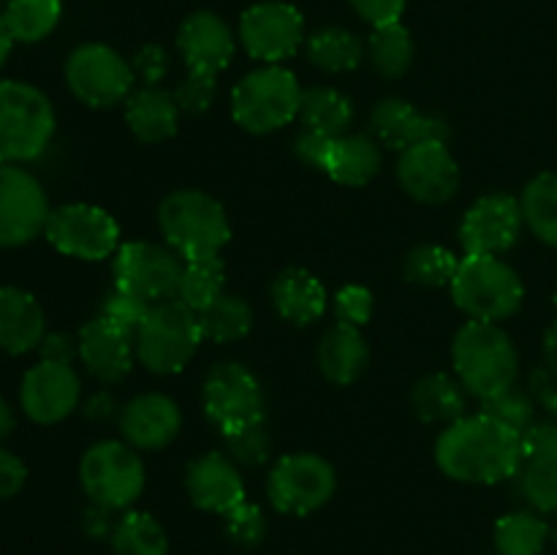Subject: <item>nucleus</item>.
I'll list each match as a JSON object with an SVG mask.
<instances>
[{
    "label": "nucleus",
    "mask_w": 557,
    "mask_h": 555,
    "mask_svg": "<svg viewBox=\"0 0 557 555\" xmlns=\"http://www.w3.org/2000/svg\"><path fill=\"white\" fill-rule=\"evenodd\" d=\"M221 294H226V264L218 256H212V259L185 261L183 278H180L177 286L180 303L188 305L196 313H201Z\"/></svg>",
    "instance_id": "obj_38"
},
{
    "label": "nucleus",
    "mask_w": 557,
    "mask_h": 555,
    "mask_svg": "<svg viewBox=\"0 0 557 555\" xmlns=\"http://www.w3.org/2000/svg\"><path fill=\"white\" fill-rule=\"evenodd\" d=\"M47 190L22 163H0V248H22L41 237L49 221Z\"/></svg>",
    "instance_id": "obj_14"
},
{
    "label": "nucleus",
    "mask_w": 557,
    "mask_h": 555,
    "mask_svg": "<svg viewBox=\"0 0 557 555\" xmlns=\"http://www.w3.org/2000/svg\"><path fill=\"white\" fill-rule=\"evenodd\" d=\"M120 408L123 406H117V400H114L107 390H101L96 392V395L87 397L85 417L92 419V422H109V419L120 417Z\"/></svg>",
    "instance_id": "obj_54"
},
{
    "label": "nucleus",
    "mask_w": 557,
    "mask_h": 555,
    "mask_svg": "<svg viewBox=\"0 0 557 555\" xmlns=\"http://www.w3.org/2000/svg\"><path fill=\"white\" fill-rule=\"evenodd\" d=\"M114 555H169V533L150 511L125 509L112 528Z\"/></svg>",
    "instance_id": "obj_32"
},
{
    "label": "nucleus",
    "mask_w": 557,
    "mask_h": 555,
    "mask_svg": "<svg viewBox=\"0 0 557 555\" xmlns=\"http://www.w3.org/2000/svg\"><path fill=\"white\" fill-rule=\"evenodd\" d=\"M544 368L557 379V321L544 332Z\"/></svg>",
    "instance_id": "obj_55"
},
{
    "label": "nucleus",
    "mask_w": 557,
    "mask_h": 555,
    "mask_svg": "<svg viewBox=\"0 0 557 555\" xmlns=\"http://www.w3.org/2000/svg\"><path fill=\"white\" fill-rule=\"evenodd\" d=\"M337 473L330 460L315 452H292L272 466L267 477V495L281 515L308 517L332 501Z\"/></svg>",
    "instance_id": "obj_9"
},
{
    "label": "nucleus",
    "mask_w": 557,
    "mask_h": 555,
    "mask_svg": "<svg viewBox=\"0 0 557 555\" xmlns=\"http://www.w3.org/2000/svg\"><path fill=\"white\" fill-rule=\"evenodd\" d=\"M114 522L117 520H112V509H107V506H98V504H90V509H87L85 517H82V528H85L87 536H92V539L112 536Z\"/></svg>",
    "instance_id": "obj_53"
},
{
    "label": "nucleus",
    "mask_w": 557,
    "mask_h": 555,
    "mask_svg": "<svg viewBox=\"0 0 557 555\" xmlns=\"http://www.w3.org/2000/svg\"><path fill=\"white\" fill-rule=\"evenodd\" d=\"M47 316L41 303L20 286H0V351L20 354L41 346Z\"/></svg>",
    "instance_id": "obj_25"
},
{
    "label": "nucleus",
    "mask_w": 557,
    "mask_h": 555,
    "mask_svg": "<svg viewBox=\"0 0 557 555\" xmlns=\"http://www.w3.org/2000/svg\"><path fill=\"white\" fill-rule=\"evenodd\" d=\"M368 54L373 69L384 79H400L408 74L413 63V38L400 22L384 27H373L368 41Z\"/></svg>",
    "instance_id": "obj_39"
},
{
    "label": "nucleus",
    "mask_w": 557,
    "mask_h": 555,
    "mask_svg": "<svg viewBox=\"0 0 557 555\" xmlns=\"http://www.w3.org/2000/svg\"><path fill=\"white\" fill-rule=\"evenodd\" d=\"M79 482L90 504L125 511L145 493V462L128 441H98L82 455Z\"/></svg>",
    "instance_id": "obj_8"
},
{
    "label": "nucleus",
    "mask_w": 557,
    "mask_h": 555,
    "mask_svg": "<svg viewBox=\"0 0 557 555\" xmlns=\"http://www.w3.org/2000/svg\"><path fill=\"white\" fill-rule=\"evenodd\" d=\"M315 362L326 381L337 386L357 384L364 375L370 362V348L362 330L346 321H335L330 330L321 335L315 348Z\"/></svg>",
    "instance_id": "obj_26"
},
{
    "label": "nucleus",
    "mask_w": 557,
    "mask_h": 555,
    "mask_svg": "<svg viewBox=\"0 0 557 555\" xmlns=\"http://www.w3.org/2000/svg\"><path fill=\"white\" fill-rule=\"evenodd\" d=\"M411 408L422 422L451 424L468 414V390L449 373H430L411 390Z\"/></svg>",
    "instance_id": "obj_30"
},
{
    "label": "nucleus",
    "mask_w": 557,
    "mask_h": 555,
    "mask_svg": "<svg viewBox=\"0 0 557 555\" xmlns=\"http://www.w3.org/2000/svg\"><path fill=\"white\" fill-rule=\"evenodd\" d=\"M330 141H332V136L315 134V131L302 128V134L294 139V152H297V158L302 163H308V166H313V169H321V163H324V158H326V150H330Z\"/></svg>",
    "instance_id": "obj_50"
},
{
    "label": "nucleus",
    "mask_w": 557,
    "mask_h": 555,
    "mask_svg": "<svg viewBox=\"0 0 557 555\" xmlns=\"http://www.w3.org/2000/svg\"><path fill=\"white\" fill-rule=\"evenodd\" d=\"M11 44H14V38H11L9 27H5L3 14H0V69H3L5 60H9V54H11Z\"/></svg>",
    "instance_id": "obj_57"
},
{
    "label": "nucleus",
    "mask_w": 557,
    "mask_h": 555,
    "mask_svg": "<svg viewBox=\"0 0 557 555\" xmlns=\"http://www.w3.org/2000/svg\"><path fill=\"white\" fill-rule=\"evenodd\" d=\"M199 313L174 299L156 303L136 330V359L156 375H174L188 368L199 343Z\"/></svg>",
    "instance_id": "obj_7"
},
{
    "label": "nucleus",
    "mask_w": 557,
    "mask_h": 555,
    "mask_svg": "<svg viewBox=\"0 0 557 555\" xmlns=\"http://www.w3.org/2000/svg\"><path fill=\"white\" fill-rule=\"evenodd\" d=\"M158 226L169 248L185 261L212 259L232 239V223L221 201L196 188L169 194L158 207Z\"/></svg>",
    "instance_id": "obj_3"
},
{
    "label": "nucleus",
    "mask_w": 557,
    "mask_h": 555,
    "mask_svg": "<svg viewBox=\"0 0 557 555\" xmlns=\"http://www.w3.org/2000/svg\"><path fill=\"white\" fill-rule=\"evenodd\" d=\"M60 14V0H11L3 11V22L14 41L38 44L58 27Z\"/></svg>",
    "instance_id": "obj_37"
},
{
    "label": "nucleus",
    "mask_w": 557,
    "mask_h": 555,
    "mask_svg": "<svg viewBox=\"0 0 557 555\" xmlns=\"http://www.w3.org/2000/svg\"><path fill=\"white\" fill-rule=\"evenodd\" d=\"M215 92H218V76L188 71V76L174 87V101H177L180 112L183 114H188V118H199V114L210 112L212 101H215Z\"/></svg>",
    "instance_id": "obj_44"
},
{
    "label": "nucleus",
    "mask_w": 557,
    "mask_h": 555,
    "mask_svg": "<svg viewBox=\"0 0 557 555\" xmlns=\"http://www.w3.org/2000/svg\"><path fill=\"white\" fill-rule=\"evenodd\" d=\"M120 433L134 449L158 452L183 430V411L163 392H141L120 408Z\"/></svg>",
    "instance_id": "obj_22"
},
{
    "label": "nucleus",
    "mask_w": 557,
    "mask_h": 555,
    "mask_svg": "<svg viewBox=\"0 0 557 555\" xmlns=\"http://www.w3.org/2000/svg\"><path fill=\"white\" fill-rule=\"evenodd\" d=\"M185 490L194 506L210 515H228L248 501L239 466L226 452H207L185 466Z\"/></svg>",
    "instance_id": "obj_21"
},
{
    "label": "nucleus",
    "mask_w": 557,
    "mask_h": 555,
    "mask_svg": "<svg viewBox=\"0 0 557 555\" xmlns=\"http://www.w3.org/2000/svg\"><path fill=\"white\" fill-rule=\"evenodd\" d=\"M302 92L294 71L264 65L237 82L232 90V118L248 134H272L299 118Z\"/></svg>",
    "instance_id": "obj_6"
},
{
    "label": "nucleus",
    "mask_w": 557,
    "mask_h": 555,
    "mask_svg": "<svg viewBox=\"0 0 557 555\" xmlns=\"http://www.w3.org/2000/svg\"><path fill=\"white\" fill-rule=\"evenodd\" d=\"M201 408L210 424H215L223 435L267 419L264 390L253 370L239 362H221L210 368L201 384Z\"/></svg>",
    "instance_id": "obj_11"
},
{
    "label": "nucleus",
    "mask_w": 557,
    "mask_h": 555,
    "mask_svg": "<svg viewBox=\"0 0 557 555\" xmlns=\"http://www.w3.org/2000/svg\"><path fill=\"white\" fill-rule=\"evenodd\" d=\"M553 528L539 511L520 509L509 511L495 522V550L498 555H542L549 542Z\"/></svg>",
    "instance_id": "obj_33"
},
{
    "label": "nucleus",
    "mask_w": 557,
    "mask_h": 555,
    "mask_svg": "<svg viewBox=\"0 0 557 555\" xmlns=\"http://www.w3.org/2000/svg\"><path fill=\"white\" fill-rule=\"evenodd\" d=\"M14 428H16L14 411H11V406L5 403V397L0 395V441L9 439V435L14 433Z\"/></svg>",
    "instance_id": "obj_56"
},
{
    "label": "nucleus",
    "mask_w": 557,
    "mask_h": 555,
    "mask_svg": "<svg viewBox=\"0 0 557 555\" xmlns=\"http://www.w3.org/2000/svg\"><path fill=\"white\" fill-rule=\"evenodd\" d=\"M482 408L479 411L487 414V417L498 419L506 428L517 430V433H525L533 422H536V400H533L531 392L520 390V386H509V390L498 392V395L487 397V400H479Z\"/></svg>",
    "instance_id": "obj_41"
},
{
    "label": "nucleus",
    "mask_w": 557,
    "mask_h": 555,
    "mask_svg": "<svg viewBox=\"0 0 557 555\" xmlns=\"http://www.w3.org/2000/svg\"><path fill=\"white\" fill-rule=\"evenodd\" d=\"M305 38V20L297 5L277 3H256L239 16V41L245 52L253 60H261L267 65H281V60H288L297 54Z\"/></svg>",
    "instance_id": "obj_15"
},
{
    "label": "nucleus",
    "mask_w": 557,
    "mask_h": 555,
    "mask_svg": "<svg viewBox=\"0 0 557 555\" xmlns=\"http://www.w3.org/2000/svg\"><path fill=\"white\" fill-rule=\"evenodd\" d=\"M150 308H152V303H147V299L136 297V294L125 292V288L114 286L112 292H109L107 297H103L101 316H107L109 321H114V324L125 326V330H131L136 335V330H139L141 321L147 319Z\"/></svg>",
    "instance_id": "obj_45"
},
{
    "label": "nucleus",
    "mask_w": 557,
    "mask_h": 555,
    "mask_svg": "<svg viewBox=\"0 0 557 555\" xmlns=\"http://www.w3.org/2000/svg\"><path fill=\"white\" fill-rule=\"evenodd\" d=\"M199 330L201 337L210 343L243 341L253 330V308L245 297L221 294L199 313Z\"/></svg>",
    "instance_id": "obj_35"
},
{
    "label": "nucleus",
    "mask_w": 557,
    "mask_h": 555,
    "mask_svg": "<svg viewBox=\"0 0 557 555\" xmlns=\"http://www.w3.org/2000/svg\"><path fill=\"white\" fill-rule=\"evenodd\" d=\"M223 526H226V536L237 547H259L267 536L264 509L259 504H253V501H245L237 509L223 515Z\"/></svg>",
    "instance_id": "obj_43"
},
{
    "label": "nucleus",
    "mask_w": 557,
    "mask_h": 555,
    "mask_svg": "<svg viewBox=\"0 0 557 555\" xmlns=\"http://www.w3.org/2000/svg\"><path fill=\"white\" fill-rule=\"evenodd\" d=\"M397 183L422 205H446L460 190V166L446 141H419L397 158Z\"/></svg>",
    "instance_id": "obj_17"
},
{
    "label": "nucleus",
    "mask_w": 557,
    "mask_h": 555,
    "mask_svg": "<svg viewBox=\"0 0 557 555\" xmlns=\"http://www.w3.org/2000/svg\"><path fill=\"white\" fill-rule=\"evenodd\" d=\"M308 58L326 74H346L364 60V41L343 27H324L308 38Z\"/></svg>",
    "instance_id": "obj_34"
},
{
    "label": "nucleus",
    "mask_w": 557,
    "mask_h": 555,
    "mask_svg": "<svg viewBox=\"0 0 557 555\" xmlns=\"http://www.w3.org/2000/svg\"><path fill=\"white\" fill-rule=\"evenodd\" d=\"M41 351V359H49V362H65L71 365L76 357H79V346L71 335H63V332H47L38 346Z\"/></svg>",
    "instance_id": "obj_52"
},
{
    "label": "nucleus",
    "mask_w": 557,
    "mask_h": 555,
    "mask_svg": "<svg viewBox=\"0 0 557 555\" xmlns=\"http://www.w3.org/2000/svg\"><path fill=\"white\" fill-rule=\"evenodd\" d=\"M525 218L511 194L479 196L460 221V245L471 256H500L520 239Z\"/></svg>",
    "instance_id": "obj_16"
},
{
    "label": "nucleus",
    "mask_w": 557,
    "mask_h": 555,
    "mask_svg": "<svg viewBox=\"0 0 557 555\" xmlns=\"http://www.w3.org/2000/svg\"><path fill=\"white\" fill-rule=\"evenodd\" d=\"M134 74L145 82V87H161V82L169 74V52L161 44H147L136 52Z\"/></svg>",
    "instance_id": "obj_47"
},
{
    "label": "nucleus",
    "mask_w": 557,
    "mask_h": 555,
    "mask_svg": "<svg viewBox=\"0 0 557 555\" xmlns=\"http://www.w3.org/2000/svg\"><path fill=\"white\" fill-rule=\"evenodd\" d=\"M520 205L525 226L531 229L542 243L557 248V174H536V177L525 185V190H522Z\"/></svg>",
    "instance_id": "obj_36"
},
{
    "label": "nucleus",
    "mask_w": 557,
    "mask_h": 555,
    "mask_svg": "<svg viewBox=\"0 0 557 555\" xmlns=\"http://www.w3.org/2000/svg\"><path fill=\"white\" fill-rule=\"evenodd\" d=\"M44 237L58 254L82 261H103L120 248V226L112 212L85 201L54 207Z\"/></svg>",
    "instance_id": "obj_12"
},
{
    "label": "nucleus",
    "mask_w": 557,
    "mask_h": 555,
    "mask_svg": "<svg viewBox=\"0 0 557 555\" xmlns=\"http://www.w3.org/2000/svg\"><path fill=\"white\" fill-rule=\"evenodd\" d=\"M549 539H553V542H555V544H557V526H555V528H553V533H549Z\"/></svg>",
    "instance_id": "obj_58"
},
{
    "label": "nucleus",
    "mask_w": 557,
    "mask_h": 555,
    "mask_svg": "<svg viewBox=\"0 0 557 555\" xmlns=\"http://www.w3.org/2000/svg\"><path fill=\"white\" fill-rule=\"evenodd\" d=\"M234 33L226 20L212 11H194L180 25L177 49L188 71L218 76L234 58Z\"/></svg>",
    "instance_id": "obj_24"
},
{
    "label": "nucleus",
    "mask_w": 557,
    "mask_h": 555,
    "mask_svg": "<svg viewBox=\"0 0 557 555\" xmlns=\"http://www.w3.org/2000/svg\"><path fill=\"white\" fill-rule=\"evenodd\" d=\"M449 292L468 319L493 324L511 319L525 299L522 278L500 256H462Z\"/></svg>",
    "instance_id": "obj_5"
},
{
    "label": "nucleus",
    "mask_w": 557,
    "mask_h": 555,
    "mask_svg": "<svg viewBox=\"0 0 557 555\" xmlns=\"http://www.w3.org/2000/svg\"><path fill=\"white\" fill-rule=\"evenodd\" d=\"M223 441H226V455L243 468L264 466L272 455V435L267 430V419L243 430H234V433L223 435Z\"/></svg>",
    "instance_id": "obj_42"
},
{
    "label": "nucleus",
    "mask_w": 557,
    "mask_h": 555,
    "mask_svg": "<svg viewBox=\"0 0 557 555\" xmlns=\"http://www.w3.org/2000/svg\"><path fill=\"white\" fill-rule=\"evenodd\" d=\"M27 482V466L22 457L0 446V501H9L22 493Z\"/></svg>",
    "instance_id": "obj_49"
},
{
    "label": "nucleus",
    "mask_w": 557,
    "mask_h": 555,
    "mask_svg": "<svg viewBox=\"0 0 557 555\" xmlns=\"http://www.w3.org/2000/svg\"><path fill=\"white\" fill-rule=\"evenodd\" d=\"M180 107L174 92L163 87H139L125 101V123L131 134L145 145H161L177 134Z\"/></svg>",
    "instance_id": "obj_29"
},
{
    "label": "nucleus",
    "mask_w": 557,
    "mask_h": 555,
    "mask_svg": "<svg viewBox=\"0 0 557 555\" xmlns=\"http://www.w3.org/2000/svg\"><path fill=\"white\" fill-rule=\"evenodd\" d=\"M58 118L47 92L30 82L0 79V163L36 161L52 145Z\"/></svg>",
    "instance_id": "obj_4"
},
{
    "label": "nucleus",
    "mask_w": 557,
    "mask_h": 555,
    "mask_svg": "<svg viewBox=\"0 0 557 555\" xmlns=\"http://www.w3.org/2000/svg\"><path fill=\"white\" fill-rule=\"evenodd\" d=\"M335 313L337 321H346V324H354L362 330L373 319V292L368 286H359V283L343 286L335 294Z\"/></svg>",
    "instance_id": "obj_46"
},
{
    "label": "nucleus",
    "mask_w": 557,
    "mask_h": 555,
    "mask_svg": "<svg viewBox=\"0 0 557 555\" xmlns=\"http://www.w3.org/2000/svg\"><path fill=\"white\" fill-rule=\"evenodd\" d=\"M76 346L85 370L101 384H120L134 370L136 335L107 316L87 321L76 335Z\"/></svg>",
    "instance_id": "obj_20"
},
{
    "label": "nucleus",
    "mask_w": 557,
    "mask_h": 555,
    "mask_svg": "<svg viewBox=\"0 0 557 555\" xmlns=\"http://www.w3.org/2000/svg\"><path fill=\"white\" fill-rule=\"evenodd\" d=\"M457 264H460V259H457L449 248L435 243H424L408 250L403 272H406V281L417 283V286L441 288L449 286L451 278H455L457 272Z\"/></svg>",
    "instance_id": "obj_40"
},
{
    "label": "nucleus",
    "mask_w": 557,
    "mask_h": 555,
    "mask_svg": "<svg viewBox=\"0 0 557 555\" xmlns=\"http://www.w3.org/2000/svg\"><path fill=\"white\" fill-rule=\"evenodd\" d=\"M183 267L185 259L169 245L123 243L114 254V286L156 305L177 297Z\"/></svg>",
    "instance_id": "obj_13"
},
{
    "label": "nucleus",
    "mask_w": 557,
    "mask_h": 555,
    "mask_svg": "<svg viewBox=\"0 0 557 555\" xmlns=\"http://www.w3.org/2000/svg\"><path fill=\"white\" fill-rule=\"evenodd\" d=\"M555 308H557V286H555Z\"/></svg>",
    "instance_id": "obj_59"
},
{
    "label": "nucleus",
    "mask_w": 557,
    "mask_h": 555,
    "mask_svg": "<svg viewBox=\"0 0 557 555\" xmlns=\"http://www.w3.org/2000/svg\"><path fill=\"white\" fill-rule=\"evenodd\" d=\"M272 308L294 326H310L326 313V286L305 267H288L270 286Z\"/></svg>",
    "instance_id": "obj_27"
},
{
    "label": "nucleus",
    "mask_w": 557,
    "mask_h": 555,
    "mask_svg": "<svg viewBox=\"0 0 557 555\" xmlns=\"http://www.w3.org/2000/svg\"><path fill=\"white\" fill-rule=\"evenodd\" d=\"M435 462L455 482L498 484L522 466V435L487 414H466L435 441Z\"/></svg>",
    "instance_id": "obj_1"
},
{
    "label": "nucleus",
    "mask_w": 557,
    "mask_h": 555,
    "mask_svg": "<svg viewBox=\"0 0 557 555\" xmlns=\"http://www.w3.org/2000/svg\"><path fill=\"white\" fill-rule=\"evenodd\" d=\"M299 123L308 131L324 136H343L348 134L354 123V103L346 92L335 87L315 85L302 92V107H299Z\"/></svg>",
    "instance_id": "obj_31"
},
{
    "label": "nucleus",
    "mask_w": 557,
    "mask_h": 555,
    "mask_svg": "<svg viewBox=\"0 0 557 555\" xmlns=\"http://www.w3.org/2000/svg\"><path fill=\"white\" fill-rule=\"evenodd\" d=\"M351 5L373 27L395 25L406 11V0H351Z\"/></svg>",
    "instance_id": "obj_48"
},
{
    "label": "nucleus",
    "mask_w": 557,
    "mask_h": 555,
    "mask_svg": "<svg viewBox=\"0 0 557 555\" xmlns=\"http://www.w3.org/2000/svg\"><path fill=\"white\" fill-rule=\"evenodd\" d=\"M531 395L536 400V406H542L549 414V419L557 422V379L549 373L547 368H539L531 373Z\"/></svg>",
    "instance_id": "obj_51"
},
{
    "label": "nucleus",
    "mask_w": 557,
    "mask_h": 555,
    "mask_svg": "<svg viewBox=\"0 0 557 555\" xmlns=\"http://www.w3.org/2000/svg\"><path fill=\"white\" fill-rule=\"evenodd\" d=\"M82 381L74 365L41 362L22 375L20 406L25 417L36 424H58L79 408Z\"/></svg>",
    "instance_id": "obj_18"
},
{
    "label": "nucleus",
    "mask_w": 557,
    "mask_h": 555,
    "mask_svg": "<svg viewBox=\"0 0 557 555\" xmlns=\"http://www.w3.org/2000/svg\"><path fill=\"white\" fill-rule=\"evenodd\" d=\"M370 131L379 145L408 150L419 141H449V125L438 114H424L406 98H381L370 112Z\"/></svg>",
    "instance_id": "obj_23"
},
{
    "label": "nucleus",
    "mask_w": 557,
    "mask_h": 555,
    "mask_svg": "<svg viewBox=\"0 0 557 555\" xmlns=\"http://www.w3.org/2000/svg\"><path fill=\"white\" fill-rule=\"evenodd\" d=\"M381 163H384V156H381V145L375 136L343 134L330 141L321 172L348 188H362L370 180H375Z\"/></svg>",
    "instance_id": "obj_28"
},
{
    "label": "nucleus",
    "mask_w": 557,
    "mask_h": 555,
    "mask_svg": "<svg viewBox=\"0 0 557 555\" xmlns=\"http://www.w3.org/2000/svg\"><path fill=\"white\" fill-rule=\"evenodd\" d=\"M520 493L539 515H557V422H533L522 433Z\"/></svg>",
    "instance_id": "obj_19"
},
{
    "label": "nucleus",
    "mask_w": 557,
    "mask_h": 555,
    "mask_svg": "<svg viewBox=\"0 0 557 555\" xmlns=\"http://www.w3.org/2000/svg\"><path fill=\"white\" fill-rule=\"evenodd\" d=\"M451 362L468 395L479 400L515 386L520 375V354L493 321L468 319L451 341Z\"/></svg>",
    "instance_id": "obj_2"
},
{
    "label": "nucleus",
    "mask_w": 557,
    "mask_h": 555,
    "mask_svg": "<svg viewBox=\"0 0 557 555\" xmlns=\"http://www.w3.org/2000/svg\"><path fill=\"white\" fill-rule=\"evenodd\" d=\"M134 79V65L107 44H82L65 60L69 90L90 109H112L128 101Z\"/></svg>",
    "instance_id": "obj_10"
}]
</instances>
